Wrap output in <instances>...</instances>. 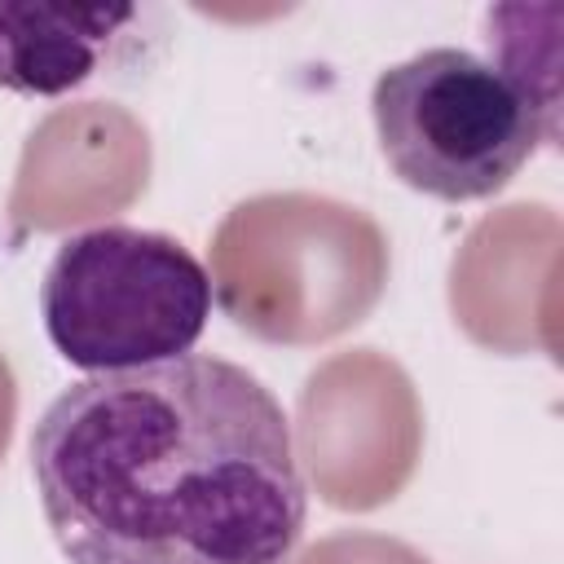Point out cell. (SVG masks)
<instances>
[{"instance_id":"cell-1","label":"cell","mask_w":564,"mask_h":564,"mask_svg":"<svg viewBox=\"0 0 564 564\" xmlns=\"http://www.w3.org/2000/svg\"><path fill=\"white\" fill-rule=\"evenodd\" d=\"M31 476L70 564H286L308 516L282 401L203 352L57 392Z\"/></svg>"},{"instance_id":"cell-2","label":"cell","mask_w":564,"mask_h":564,"mask_svg":"<svg viewBox=\"0 0 564 564\" xmlns=\"http://www.w3.org/2000/svg\"><path fill=\"white\" fill-rule=\"evenodd\" d=\"M212 278L172 234L93 225L57 242L40 313L53 348L84 375L141 370L194 352L212 317Z\"/></svg>"},{"instance_id":"cell-3","label":"cell","mask_w":564,"mask_h":564,"mask_svg":"<svg viewBox=\"0 0 564 564\" xmlns=\"http://www.w3.org/2000/svg\"><path fill=\"white\" fill-rule=\"evenodd\" d=\"M370 115L379 150L401 185L467 203L498 194L555 128L485 57L423 48L375 79Z\"/></svg>"},{"instance_id":"cell-4","label":"cell","mask_w":564,"mask_h":564,"mask_svg":"<svg viewBox=\"0 0 564 564\" xmlns=\"http://www.w3.org/2000/svg\"><path fill=\"white\" fill-rule=\"evenodd\" d=\"M141 22L137 4H0V88L62 97L119 62Z\"/></svg>"}]
</instances>
